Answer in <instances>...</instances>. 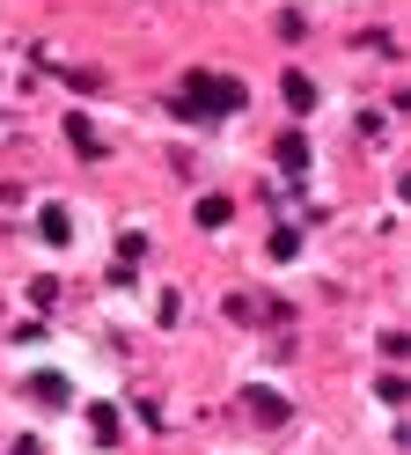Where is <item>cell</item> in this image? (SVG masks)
I'll return each mask as SVG.
<instances>
[{
	"label": "cell",
	"instance_id": "obj_1",
	"mask_svg": "<svg viewBox=\"0 0 411 455\" xmlns=\"http://www.w3.org/2000/svg\"><path fill=\"white\" fill-rule=\"evenodd\" d=\"M169 110H176V118H228V110H243V81H235V74H206V67H191L184 89L169 96Z\"/></svg>",
	"mask_w": 411,
	"mask_h": 455
},
{
	"label": "cell",
	"instance_id": "obj_2",
	"mask_svg": "<svg viewBox=\"0 0 411 455\" xmlns=\"http://www.w3.org/2000/svg\"><path fill=\"white\" fill-rule=\"evenodd\" d=\"M235 404H243V411H250L257 426H286V419H294V411H286V396H279V389H264V382L235 389Z\"/></svg>",
	"mask_w": 411,
	"mask_h": 455
},
{
	"label": "cell",
	"instance_id": "obj_3",
	"mask_svg": "<svg viewBox=\"0 0 411 455\" xmlns=\"http://www.w3.org/2000/svg\"><path fill=\"white\" fill-rule=\"evenodd\" d=\"M228 316L235 323H286V308L264 301V294H228Z\"/></svg>",
	"mask_w": 411,
	"mask_h": 455
},
{
	"label": "cell",
	"instance_id": "obj_4",
	"mask_svg": "<svg viewBox=\"0 0 411 455\" xmlns=\"http://www.w3.org/2000/svg\"><path fill=\"white\" fill-rule=\"evenodd\" d=\"M279 96H286L294 110H309V103H316V81H309V74H279Z\"/></svg>",
	"mask_w": 411,
	"mask_h": 455
},
{
	"label": "cell",
	"instance_id": "obj_5",
	"mask_svg": "<svg viewBox=\"0 0 411 455\" xmlns=\"http://www.w3.org/2000/svg\"><path fill=\"white\" fill-rule=\"evenodd\" d=\"M67 140H74V148H81L88 162H96V155H103V140H96V125H88V118H67Z\"/></svg>",
	"mask_w": 411,
	"mask_h": 455
},
{
	"label": "cell",
	"instance_id": "obj_6",
	"mask_svg": "<svg viewBox=\"0 0 411 455\" xmlns=\"http://www.w3.org/2000/svg\"><path fill=\"white\" fill-rule=\"evenodd\" d=\"M228 213H235V206H228L221 191H206V198H198V228H228Z\"/></svg>",
	"mask_w": 411,
	"mask_h": 455
},
{
	"label": "cell",
	"instance_id": "obj_7",
	"mask_svg": "<svg viewBox=\"0 0 411 455\" xmlns=\"http://www.w3.org/2000/svg\"><path fill=\"white\" fill-rule=\"evenodd\" d=\"M37 228H44V243H67V235H74V220H67V206H44V213H37Z\"/></svg>",
	"mask_w": 411,
	"mask_h": 455
},
{
	"label": "cell",
	"instance_id": "obj_8",
	"mask_svg": "<svg viewBox=\"0 0 411 455\" xmlns=\"http://www.w3.org/2000/svg\"><path fill=\"white\" fill-rule=\"evenodd\" d=\"M29 396H37V404H67V382L59 375H29Z\"/></svg>",
	"mask_w": 411,
	"mask_h": 455
},
{
	"label": "cell",
	"instance_id": "obj_9",
	"mask_svg": "<svg viewBox=\"0 0 411 455\" xmlns=\"http://www.w3.org/2000/svg\"><path fill=\"white\" fill-rule=\"evenodd\" d=\"M279 162L302 169V162H309V140H302V132H279Z\"/></svg>",
	"mask_w": 411,
	"mask_h": 455
},
{
	"label": "cell",
	"instance_id": "obj_10",
	"mask_svg": "<svg viewBox=\"0 0 411 455\" xmlns=\"http://www.w3.org/2000/svg\"><path fill=\"white\" fill-rule=\"evenodd\" d=\"M67 81H74L81 96H96V89H103V74H96V67H67Z\"/></svg>",
	"mask_w": 411,
	"mask_h": 455
},
{
	"label": "cell",
	"instance_id": "obj_11",
	"mask_svg": "<svg viewBox=\"0 0 411 455\" xmlns=\"http://www.w3.org/2000/svg\"><path fill=\"white\" fill-rule=\"evenodd\" d=\"M88 419H96V441H117V411H110V404H96Z\"/></svg>",
	"mask_w": 411,
	"mask_h": 455
},
{
	"label": "cell",
	"instance_id": "obj_12",
	"mask_svg": "<svg viewBox=\"0 0 411 455\" xmlns=\"http://www.w3.org/2000/svg\"><path fill=\"white\" fill-rule=\"evenodd\" d=\"M15 455H44V441H15Z\"/></svg>",
	"mask_w": 411,
	"mask_h": 455
}]
</instances>
